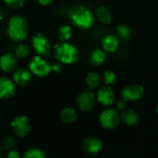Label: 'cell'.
I'll return each mask as SVG.
<instances>
[{
    "mask_svg": "<svg viewBox=\"0 0 158 158\" xmlns=\"http://www.w3.org/2000/svg\"><path fill=\"white\" fill-rule=\"evenodd\" d=\"M68 17L71 23L79 29L87 30L94 23V16L92 12L84 6L76 5L70 8Z\"/></svg>",
    "mask_w": 158,
    "mask_h": 158,
    "instance_id": "cell-1",
    "label": "cell"
},
{
    "mask_svg": "<svg viewBox=\"0 0 158 158\" xmlns=\"http://www.w3.org/2000/svg\"><path fill=\"white\" fill-rule=\"evenodd\" d=\"M55 58L62 63L72 64L78 60V49L68 42H60L54 46L53 48Z\"/></svg>",
    "mask_w": 158,
    "mask_h": 158,
    "instance_id": "cell-2",
    "label": "cell"
},
{
    "mask_svg": "<svg viewBox=\"0 0 158 158\" xmlns=\"http://www.w3.org/2000/svg\"><path fill=\"white\" fill-rule=\"evenodd\" d=\"M7 33L11 40L16 42L23 41L28 35V25L26 20L20 15L12 17L9 22Z\"/></svg>",
    "mask_w": 158,
    "mask_h": 158,
    "instance_id": "cell-3",
    "label": "cell"
},
{
    "mask_svg": "<svg viewBox=\"0 0 158 158\" xmlns=\"http://www.w3.org/2000/svg\"><path fill=\"white\" fill-rule=\"evenodd\" d=\"M121 120V116L116 109L108 108L102 112L100 114V122L101 125L106 129L115 128Z\"/></svg>",
    "mask_w": 158,
    "mask_h": 158,
    "instance_id": "cell-4",
    "label": "cell"
},
{
    "mask_svg": "<svg viewBox=\"0 0 158 158\" xmlns=\"http://www.w3.org/2000/svg\"><path fill=\"white\" fill-rule=\"evenodd\" d=\"M29 69L34 74L43 77L48 75L52 71V65H50L42 57L36 56L31 60L29 63Z\"/></svg>",
    "mask_w": 158,
    "mask_h": 158,
    "instance_id": "cell-5",
    "label": "cell"
},
{
    "mask_svg": "<svg viewBox=\"0 0 158 158\" xmlns=\"http://www.w3.org/2000/svg\"><path fill=\"white\" fill-rule=\"evenodd\" d=\"M13 132L18 137H26L32 130V124L29 118L25 115H19L11 122Z\"/></svg>",
    "mask_w": 158,
    "mask_h": 158,
    "instance_id": "cell-6",
    "label": "cell"
},
{
    "mask_svg": "<svg viewBox=\"0 0 158 158\" xmlns=\"http://www.w3.org/2000/svg\"><path fill=\"white\" fill-rule=\"evenodd\" d=\"M32 45L34 49L39 56L48 55L50 51V42L48 38L41 33H37L33 36Z\"/></svg>",
    "mask_w": 158,
    "mask_h": 158,
    "instance_id": "cell-7",
    "label": "cell"
},
{
    "mask_svg": "<svg viewBox=\"0 0 158 158\" xmlns=\"http://www.w3.org/2000/svg\"><path fill=\"white\" fill-rule=\"evenodd\" d=\"M77 104L83 112L91 111L96 104V97L90 90H84L77 97Z\"/></svg>",
    "mask_w": 158,
    "mask_h": 158,
    "instance_id": "cell-8",
    "label": "cell"
},
{
    "mask_svg": "<svg viewBox=\"0 0 158 158\" xmlns=\"http://www.w3.org/2000/svg\"><path fill=\"white\" fill-rule=\"evenodd\" d=\"M144 93V89L142 86L139 84H132L125 87L122 89L121 95L125 101H138L139 100Z\"/></svg>",
    "mask_w": 158,
    "mask_h": 158,
    "instance_id": "cell-9",
    "label": "cell"
},
{
    "mask_svg": "<svg viewBox=\"0 0 158 158\" xmlns=\"http://www.w3.org/2000/svg\"><path fill=\"white\" fill-rule=\"evenodd\" d=\"M102 141L94 136H89L85 138L82 141L83 150L90 154H96L100 152L102 149Z\"/></svg>",
    "mask_w": 158,
    "mask_h": 158,
    "instance_id": "cell-10",
    "label": "cell"
},
{
    "mask_svg": "<svg viewBox=\"0 0 158 158\" xmlns=\"http://www.w3.org/2000/svg\"><path fill=\"white\" fill-rule=\"evenodd\" d=\"M15 93V85L8 77H0V99H9Z\"/></svg>",
    "mask_w": 158,
    "mask_h": 158,
    "instance_id": "cell-11",
    "label": "cell"
},
{
    "mask_svg": "<svg viewBox=\"0 0 158 158\" xmlns=\"http://www.w3.org/2000/svg\"><path fill=\"white\" fill-rule=\"evenodd\" d=\"M97 98H98V102L104 106H110L114 103L115 100V94L114 90L112 89V88L110 86H107V87L102 88L98 91Z\"/></svg>",
    "mask_w": 158,
    "mask_h": 158,
    "instance_id": "cell-12",
    "label": "cell"
},
{
    "mask_svg": "<svg viewBox=\"0 0 158 158\" xmlns=\"http://www.w3.org/2000/svg\"><path fill=\"white\" fill-rule=\"evenodd\" d=\"M17 66V59L10 53H6L0 58V68L4 73H11Z\"/></svg>",
    "mask_w": 158,
    "mask_h": 158,
    "instance_id": "cell-13",
    "label": "cell"
},
{
    "mask_svg": "<svg viewBox=\"0 0 158 158\" xmlns=\"http://www.w3.org/2000/svg\"><path fill=\"white\" fill-rule=\"evenodd\" d=\"M32 79V75H31V72L28 71L27 69L24 68H20L18 69L13 75V80L14 82L22 87H24L26 85H28Z\"/></svg>",
    "mask_w": 158,
    "mask_h": 158,
    "instance_id": "cell-14",
    "label": "cell"
},
{
    "mask_svg": "<svg viewBox=\"0 0 158 158\" xmlns=\"http://www.w3.org/2000/svg\"><path fill=\"white\" fill-rule=\"evenodd\" d=\"M102 44V48H103V49L105 51H107V52H114L118 48L119 40L114 35H106L103 38Z\"/></svg>",
    "mask_w": 158,
    "mask_h": 158,
    "instance_id": "cell-15",
    "label": "cell"
},
{
    "mask_svg": "<svg viewBox=\"0 0 158 158\" xmlns=\"http://www.w3.org/2000/svg\"><path fill=\"white\" fill-rule=\"evenodd\" d=\"M121 120L125 125L127 126H135L139 123V114L132 110H126L121 114Z\"/></svg>",
    "mask_w": 158,
    "mask_h": 158,
    "instance_id": "cell-16",
    "label": "cell"
},
{
    "mask_svg": "<svg viewBox=\"0 0 158 158\" xmlns=\"http://www.w3.org/2000/svg\"><path fill=\"white\" fill-rule=\"evenodd\" d=\"M96 16L99 21L103 23H110L113 21V15L111 11L105 7H100L96 11Z\"/></svg>",
    "mask_w": 158,
    "mask_h": 158,
    "instance_id": "cell-17",
    "label": "cell"
},
{
    "mask_svg": "<svg viewBox=\"0 0 158 158\" xmlns=\"http://www.w3.org/2000/svg\"><path fill=\"white\" fill-rule=\"evenodd\" d=\"M86 83L90 90H93L98 88L101 83V76L96 72H91L88 74L86 78Z\"/></svg>",
    "mask_w": 158,
    "mask_h": 158,
    "instance_id": "cell-18",
    "label": "cell"
},
{
    "mask_svg": "<svg viewBox=\"0 0 158 158\" xmlns=\"http://www.w3.org/2000/svg\"><path fill=\"white\" fill-rule=\"evenodd\" d=\"M77 114L76 112L73 108H64L60 113L61 120L66 124H72L76 120Z\"/></svg>",
    "mask_w": 158,
    "mask_h": 158,
    "instance_id": "cell-19",
    "label": "cell"
},
{
    "mask_svg": "<svg viewBox=\"0 0 158 158\" xmlns=\"http://www.w3.org/2000/svg\"><path fill=\"white\" fill-rule=\"evenodd\" d=\"M58 36L61 42H68L72 37V29L68 25H61L58 30Z\"/></svg>",
    "mask_w": 158,
    "mask_h": 158,
    "instance_id": "cell-20",
    "label": "cell"
},
{
    "mask_svg": "<svg viewBox=\"0 0 158 158\" xmlns=\"http://www.w3.org/2000/svg\"><path fill=\"white\" fill-rule=\"evenodd\" d=\"M105 53L103 50L102 49H95L92 54H91V57H90V60H91V62L98 66V65H101L102 63H103V61L105 60Z\"/></svg>",
    "mask_w": 158,
    "mask_h": 158,
    "instance_id": "cell-21",
    "label": "cell"
},
{
    "mask_svg": "<svg viewBox=\"0 0 158 158\" xmlns=\"http://www.w3.org/2000/svg\"><path fill=\"white\" fill-rule=\"evenodd\" d=\"M23 158H46V155L40 149L31 148L24 152Z\"/></svg>",
    "mask_w": 158,
    "mask_h": 158,
    "instance_id": "cell-22",
    "label": "cell"
},
{
    "mask_svg": "<svg viewBox=\"0 0 158 158\" xmlns=\"http://www.w3.org/2000/svg\"><path fill=\"white\" fill-rule=\"evenodd\" d=\"M30 54V48L26 44H20L15 48V55L17 58L24 59Z\"/></svg>",
    "mask_w": 158,
    "mask_h": 158,
    "instance_id": "cell-23",
    "label": "cell"
},
{
    "mask_svg": "<svg viewBox=\"0 0 158 158\" xmlns=\"http://www.w3.org/2000/svg\"><path fill=\"white\" fill-rule=\"evenodd\" d=\"M117 34L120 38H122L123 40H127L130 37L131 31L128 26H127L125 24H121L117 27Z\"/></svg>",
    "mask_w": 158,
    "mask_h": 158,
    "instance_id": "cell-24",
    "label": "cell"
},
{
    "mask_svg": "<svg viewBox=\"0 0 158 158\" xmlns=\"http://www.w3.org/2000/svg\"><path fill=\"white\" fill-rule=\"evenodd\" d=\"M116 80V75L113 71H106L104 72L103 74V81L107 86H111L113 84H114Z\"/></svg>",
    "mask_w": 158,
    "mask_h": 158,
    "instance_id": "cell-25",
    "label": "cell"
},
{
    "mask_svg": "<svg viewBox=\"0 0 158 158\" xmlns=\"http://www.w3.org/2000/svg\"><path fill=\"white\" fill-rule=\"evenodd\" d=\"M8 7L11 9H19L25 3V0H4Z\"/></svg>",
    "mask_w": 158,
    "mask_h": 158,
    "instance_id": "cell-26",
    "label": "cell"
},
{
    "mask_svg": "<svg viewBox=\"0 0 158 158\" xmlns=\"http://www.w3.org/2000/svg\"><path fill=\"white\" fill-rule=\"evenodd\" d=\"M3 143H4V147L6 149H10V148H12L15 145V140L10 136H8V137L5 138Z\"/></svg>",
    "mask_w": 158,
    "mask_h": 158,
    "instance_id": "cell-27",
    "label": "cell"
},
{
    "mask_svg": "<svg viewBox=\"0 0 158 158\" xmlns=\"http://www.w3.org/2000/svg\"><path fill=\"white\" fill-rule=\"evenodd\" d=\"M7 158H21L20 156V153L18 151H15V150H11L9 152L8 155H7Z\"/></svg>",
    "mask_w": 158,
    "mask_h": 158,
    "instance_id": "cell-28",
    "label": "cell"
},
{
    "mask_svg": "<svg viewBox=\"0 0 158 158\" xmlns=\"http://www.w3.org/2000/svg\"><path fill=\"white\" fill-rule=\"evenodd\" d=\"M126 105H127V103L125 101H120L117 102V109L118 110H124L126 108Z\"/></svg>",
    "mask_w": 158,
    "mask_h": 158,
    "instance_id": "cell-29",
    "label": "cell"
},
{
    "mask_svg": "<svg viewBox=\"0 0 158 158\" xmlns=\"http://www.w3.org/2000/svg\"><path fill=\"white\" fill-rule=\"evenodd\" d=\"M37 1L42 6H48V5H49V4L52 3L53 0H37Z\"/></svg>",
    "mask_w": 158,
    "mask_h": 158,
    "instance_id": "cell-30",
    "label": "cell"
},
{
    "mask_svg": "<svg viewBox=\"0 0 158 158\" xmlns=\"http://www.w3.org/2000/svg\"><path fill=\"white\" fill-rule=\"evenodd\" d=\"M61 70V66L60 64H53L52 65V71H55V72H59Z\"/></svg>",
    "mask_w": 158,
    "mask_h": 158,
    "instance_id": "cell-31",
    "label": "cell"
},
{
    "mask_svg": "<svg viewBox=\"0 0 158 158\" xmlns=\"http://www.w3.org/2000/svg\"><path fill=\"white\" fill-rule=\"evenodd\" d=\"M1 20H2V13L0 12V22H1Z\"/></svg>",
    "mask_w": 158,
    "mask_h": 158,
    "instance_id": "cell-32",
    "label": "cell"
},
{
    "mask_svg": "<svg viewBox=\"0 0 158 158\" xmlns=\"http://www.w3.org/2000/svg\"><path fill=\"white\" fill-rule=\"evenodd\" d=\"M0 153H1V148H0Z\"/></svg>",
    "mask_w": 158,
    "mask_h": 158,
    "instance_id": "cell-33",
    "label": "cell"
},
{
    "mask_svg": "<svg viewBox=\"0 0 158 158\" xmlns=\"http://www.w3.org/2000/svg\"><path fill=\"white\" fill-rule=\"evenodd\" d=\"M157 114H158V107H157Z\"/></svg>",
    "mask_w": 158,
    "mask_h": 158,
    "instance_id": "cell-34",
    "label": "cell"
}]
</instances>
